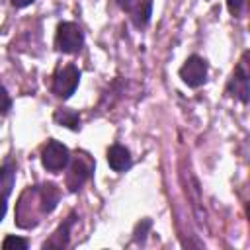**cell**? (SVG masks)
<instances>
[{
  "label": "cell",
  "instance_id": "17",
  "mask_svg": "<svg viewBox=\"0 0 250 250\" xmlns=\"http://www.w3.org/2000/svg\"><path fill=\"white\" fill-rule=\"evenodd\" d=\"M35 0H12V6H16V8H25V6H29V4H33Z\"/></svg>",
  "mask_w": 250,
  "mask_h": 250
},
{
  "label": "cell",
  "instance_id": "2",
  "mask_svg": "<svg viewBox=\"0 0 250 250\" xmlns=\"http://www.w3.org/2000/svg\"><path fill=\"white\" fill-rule=\"evenodd\" d=\"M55 45L61 53L66 55H74L82 49L84 45V33L82 29L74 23V21H62L57 27V35H55Z\"/></svg>",
  "mask_w": 250,
  "mask_h": 250
},
{
  "label": "cell",
  "instance_id": "4",
  "mask_svg": "<svg viewBox=\"0 0 250 250\" xmlns=\"http://www.w3.org/2000/svg\"><path fill=\"white\" fill-rule=\"evenodd\" d=\"M70 152L68 148L59 141H49L41 150V164L49 172H61L68 166Z\"/></svg>",
  "mask_w": 250,
  "mask_h": 250
},
{
  "label": "cell",
  "instance_id": "8",
  "mask_svg": "<svg viewBox=\"0 0 250 250\" xmlns=\"http://www.w3.org/2000/svg\"><path fill=\"white\" fill-rule=\"evenodd\" d=\"M246 57H248V53L242 55L238 66L232 72V78L229 82V88H227L229 94L234 96V98H238L242 104H248V100H250V78H248V68H246Z\"/></svg>",
  "mask_w": 250,
  "mask_h": 250
},
{
  "label": "cell",
  "instance_id": "12",
  "mask_svg": "<svg viewBox=\"0 0 250 250\" xmlns=\"http://www.w3.org/2000/svg\"><path fill=\"white\" fill-rule=\"evenodd\" d=\"M53 119H55L59 125L68 127V129H72V131H78V129H80V113L74 111V109H70V107H59V109H55Z\"/></svg>",
  "mask_w": 250,
  "mask_h": 250
},
{
  "label": "cell",
  "instance_id": "13",
  "mask_svg": "<svg viewBox=\"0 0 250 250\" xmlns=\"http://www.w3.org/2000/svg\"><path fill=\"white\" fill-rule=\"evenodd\" d=\"M2 248L4 250H25L27 248V240L25 238H20V236H14V234H8L2 242Z\"/></svg>",
  "mask_w": 250,
  "mask_h": 250
},
{
  "label": "cell",
  "instance_id": "10",
  "mask_svg": "<svg viewBox=\"0 0 250 250\" xmlns=\"http://www.w3.org/2000/svg\"><path fill=\"white\" fill-rule=\"evenodd\" d=\"M131 152L123 145H111L107 148V164L115 172H125L131 168Z\"/></svg>",
  "mask_w": 250,
  "mask_h": 250
},
{
  "label": "cell",
  "instance_id": "7",
  "mask_svg": "<svg viewBox=\"0 0 250 250\" xmlns=\"http://www.w3.org/2000/svg\"><path fill=\"white\" fill-rule=\"evenodd\" d=\"M117 4L129 16L135 27L143 29L148 25L152 16V0H117Z\"/></svg>",
  "mask_w": 250,
  "mask_h": 250
},
{
  "label": "cell",
  "instance_id": "15",
  "mask_svg": "<svg viewBox=\"0 0 250 250\" xmlns=\"http://www.w3.org/2000/svg\"><path fill=\"white\" fill-rule=\"evenodd\" d=\"M148 229H150V219L141 221V223L137 225V229H135V240H137V242H143L145 236H146V230H148Z\"/></svg>",
  "mask_w": 250,
  "mask_h": 250
},
{
  "label": "cell",
  "instance_id": "11",
  "mask_svg": "<svg viewBox=\"0 0 250 250\" xmlns=\"http://www.w3.org/2000/svg\"><path fill=\"white\" fill-rule=\"evenodd\" d=\"M74 215H70L53 234H51V238L49 240H45L43 242V250H47V248H57V250H61V248H64V246H68V238H70V227H72V223H74Z\"/></svg>",
  "mask_w": 250,
  "mask_h": 250
},
{
  "label": "cell",
  "instance_id": "5",
  "mask_svg": "<svg viewBox=\"0 0 250 250\" xmlns=\"http://www.w3.org/2000/svg\"><path fill=\"white\" fill-rule=\"evenodd\" d=\"M180 78L189 88H199L207 80V61L199 55H191L180 68Z\"/></svg>",
  "mask_w": 250,
  "mask_h": 250
},
{
  "label": "cell",
  "instance_id": "3",
  "mask_svg": "<svg viewBox=\"0 0 250 250\" xmlns=\"http://www.w3.org/2000/svg\"><path fill=\"white\" fill-rule=\"evenodd\" d=\"M94 172V162L92 158L86 154V152H78L74 158H72V164L68 168V174H66V188L70 191H78L92 176Z\"/></svg>",
  "mask_w": 250,
  "mask_h": 250
},
{
  "label": "cell",
  "instance_id": "6",
  "mask_svg": "<svg viewBox=\"0 0 250 250\" xmlns=\"http://www.w3.org/2000/svg\"><path fill=\"white\" fill-rule=\"evenodd\" d=\"M78 80H80V70L74 64L62 66L61 70H57V74L53 78V92H55V96H59L62 100H68L74 94V90L78 86Z\"/></svg>",
  "mask_w": 250,
  "mask_h": 250
},
{
  "label": "cell",
  "instance_id": "1",
  "mask_svg": "<svg viewBox=\"0 0 250 250\" xmlns=\"http://www.w3.org/2000/svg\"><path fill=\"white\" fill-rule=\"evenodd\" d=\"M59 189L55 184H41V186H33L27 188L18 203V211H16V223L21 229H31L35 227L43 215H49L57 203H59Z\"/></svg>",
  "mask_w": 250,
  "mask_h": 250
},
{
  "label": "cell",
  "instance_id": "16",
  "mask_svg": "<svg viewBox=\"0 0 250 250\" xmlns=\"http://www.w3.org/2000/svg\"><path fill=\"white\" fill-rule=\"evenodd\" d=\"M244 4L246 0H227V8L232 16H240V12L244 10Z\"/></svg>",
  "mask_w": 250,
  "mask_h": 250
},
{
  "label": "cell",
  "instance_id": "14",
  "mask_svg": "<svg viewBox=\"0 0 250 250\" xmlns=\"http://www.w3.org/2000/svg\"><path fill=\"white\" fill-rule=\"evenodd\" d=\"M12 109V98L8 94V90L0 84V115H6Z\"/></svg>",
  "mask_w": 250,
  "mask_h": 250
},
{
  "label": "cell",
  "instance_id": "9",
  "mask_svg": "<svg viewBox=\"0 0 250 250\" xmlns=\"http://www.w3.org/2000/svg\"><path fill=\"white\" fill-rule=\"evenodd\" d=\"M16 182V166L12 162H6L0 168V221L6 215V207H8V197L12 193Z\"/></svg>",
  "mask_w": 250,
  "mask_h": 250
}]
</instances>
